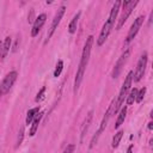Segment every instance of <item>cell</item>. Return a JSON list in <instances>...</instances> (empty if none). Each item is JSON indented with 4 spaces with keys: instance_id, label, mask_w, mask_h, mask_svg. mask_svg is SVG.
<instances>
[{
    "instance_id": "obj_1",
    "label": "cell",
    "mask_w": 153,
    "mask_h": 153,
    "mask_svg": "<svg viewBox=\"0 0 153 153\" xmlns=\"http://www.w3.org/2000/svg\"><path fill=\"white\" fill-rule=\"evenodd\" d=\"M92 45H93V36H88L85 41V44H84V49H82V54H81V59H80V63H79V67H78V71H76V75H75V79H74V92L78 91L81 81H82V78H84V74H85V69H86V66L88 63V60H90V54H91V49H92Z\"/></svg>"
},
{
    "instance_id": "obj_2",
    "label": "cell",
    "mask_w": 153,
    "mask_h": 153,
    "mask_svg": "<svg viewBox=\"0 0 153 153\" xmlns=\"http://www.w3.org/2000/svg\"><path fill=\"white\" fill-rule=\"evenodd\" d=\"M120 6H121V1H115V4L112 5V8L110 11V14L106 19V22L104 23L102 30H100V33L97 38V45L100 47L104 44V42L106 41V38L109 37L111 30L114 29V25H115V22H116V18H117V14H118V11H120Z\"/></svg>"
},
{
    "instance_id": "obj_3",
    "label": "cell",
    "mask_w": 153,
    "mask_h": 153,
    "mask_svg": "<svg viewBox=\"0 0 153 153\" xmlns=\"http://www.w3.org/2000/svg\"><path fill=\"white\" fill-rule=\"evenodd\" d=\"M137 0H135V1H123L122 2V6H123V11H122V14H121V17H120V19H118V23H117V25H116V30H120L123 25H124V23L127 22V19H128V17L130 16V13L133 12V10L135 8V6L137 5Z\"/></svg>"
},
{
    "instance_id": "obj_4",
    "label": "cell",
    "mask_w": 153,
    "mask_h": 153,
    "mask_svg": "<svg viewBox=\"0 0 153 153\" xmlns=\"http://www.w3.org/2000/svg\"><path fill=\"white\" fill-rule=\"evenodd\" d=\"M17 76H18V73L16 71H12L8 74H6V76L0 82V98L11 90V87L14 84V81L17 80Z\"/></svg>"
},
{
    "instance_id": "obj_5",
    "label": "cell",
    "mask_w": 153,
    "mask_h": 153,
    "mask_svg": "<svg viewBox=\"0 0 153 153\" xmlns=\"http://www.w3.org/2000/svg\"><path fill=\"white\" fill-rule=\"evenodd\" d=\"M147 61H148V55L147 53H143L139 61H137V65H136V69L134 72V75H133V80L134 81H140V79L145 74V71H146V66H147Z\"/></svg>"
},
{
    "instance_id": "obj_6",
    "label": "cell",
    "mask_w": 153,
    "mask_h": 153,
    "mask_svg": "<svg viewBox=\"0 0 153 153\" xmlns=\"http://www.w3.org/2000/svg\"><path fill=\"white\" fill-rule=\"evenodd\" d=\"M143 19H145L143 16H139V17L134 20V23L131 24V26H130V29H129V31H128V35H127V38H126V44L130 43V42L134 39V37L136 36V33L139 32V30H140V27H141V25H142V23H143Z\"/></svg>"
},
{
    "instance_id": "obj_7",
    "label": "cell",
    "mask_w": 153,
    "mask_h": 153,
    "mask_svg": "<svg viewBox=\"0 0 153 153\" xmlns=\"http://www.w3.org/2000/svg\"><path fill=\"white\" fill-rule=\"evenodd\" d=\"M129 55H130V50H129V49H127V50H126V51H123V53H122V55L118 57L117 62L115 63L114 71H112V78H114V79H116V78L121 74V71H122V68L124 67V65H126V62H127V60H128Z\"/></svg>"
},
{
    "instance_id": "obj_8",
    "label": "cell",
    "mask_w": 153,
    "mask_h": 153,
    "mask_svg": "<svg viewBox=\"0 0 153 153\" xmlns=\"http://www.w3.org/2000/svg\"><path fill=\"white\" fill-rule=\"evenodd\" d=\"M65 10H66V7H65V6H61V7L56 11V13H55V16H54V19H53V22H51L49 32H48V39L54 35L55 30L57 29V26H59V24H60V22H61V19H62V16L65 14Z\"/></svg>"
},
{
    "instance_id": "obj_9",
    "label": "cell",
    "mask_w": 153,
    "mask_h": 153,
    "mask_svg": "<svg viewBox=\"0 0 153 153\" xmlns=\"http://www.w3.org/2000/svg\"><path fill=\"white\" fill-rule=\"evenodd\" d=\"M45 20H47V14L45 13H42L38 17L35 18V22L32 23V29H31V36L32 37H35V36L38 35V32L41 31V29L44 25Z\"/></svg>"
},
{
    "instance_id": "obj_10",
    "label": "cell",
    "mask_w": 153,
    "mask_h": 153,
    "mask_svg": "<svg viewBox=\"0 0 153 153\" xmlns=\"http://www.w3.org/2000/svg\"><path fill=\"white\" fill-rule=\"evenodd\" d=\"M110 111L108 110L106 111V114H105V116H104V118H103V121H102V123H100V127H99V129L97 130V133L92 136V139H91V142H90V148H92L94 145H96V142L98 141V137L100 136V134L103 133V130L105 129V127H106V124H108V121H109V118H110Z\"/></svg>"
},
{
    "instance_id": "obj_11",
    "label": "cell",
    "mask_w": 153,
    "mask_h": 153,
    "mask_svg": "<svg viewBox=\"0 0 153 153\" xmlns=\"http://www.w3.org/2000/svg\"><path fill=\"white\" fill-rule=\"evenodd\" d=\"M42 116H43V112H37V114H36V116H35L33 121L31 122L30 136H33V135L36 134V131H37V129H38V124H39V122H41V118H42Z\"/></svg>"
},
{
    "instance_id": "obj_12",
    "label": "cell",
    "mask_w": 153,
    "mask_h": 153,
    "mask_svg": "<svg viewBox=\"0 0 153 153\" xmlns=\"http://www.w3.org/2000/svg\"><path fill=\"white\" fill-rule=\"evenodd\" d=\"M92 117H93V111L91 110V111L87 114V116H86V118H85V121H84L82 128H81V141H82V139H84V136H85V134H86V131H87V129H88V127H90V123H91V121H92Z\"/></svg>"
},
{
    "instance_id": "obj_13",
    "label": "cell",
    "mask_w": 153,
    "mask_h": 153,
    "mask_svg": "<svg viewBox=\"0 0 153 153\" xmlns=\"http://www.w3.org/2000/svg\"><path fill=\"white\" fill-rule=\"evenodd\" d=\"M11 42H12V39H11L10 36H7L4 39V42H2V51H1V60H4L6 57V55L8 54L10 48H11Z\"/></svg>"
},
{
    "instance_id": "obj_14",
    "label": "cell",
    "mask_w": 153,
    "mask_h": 153,
    "mask_svg": "<svg viewBox=\"0 0 153 153\" xmlns=\"http://www.w3.org/2000/svg\"><path fill=\"white\" fill-rule=\"evenodd\" d=\"M80 12H78L74 17H73V19L71 20V23H69V25H68V32L69 33H74L75 31H76V26H78V22H79V18H80Z\"/></svg>"
},
{
    "instance_id": "obj_15",
    "label": "cell",
    "mask_w": 153,
    "mask_h": 153,
    "mask_svg": "<svg viewBox=\"0 0 153 153\" xmlns=\"http://www.w3.org/2000/svg\"><path fill=\"white\" fill-rule=\"evenodd\" d=\"M126 115H127V106L122 108L121 111H120V114H118V116H117V120H116V123H115V128H116V129L122 126V123L124 122Z\"/></svg>"
},
{
    "instance_id": "obj_16",
    "label": "cell",
    "mask_w": 153,
    "mask_h": 153,
    "mask_svg": "<svg viewBox=\"0 0 153 153\" xmlns=\"http://www.w3.org/2000/svg\"><path fill=\"white\" fill-rule=\"evenodd\" d=\"M38 110H39V108H38V106H36V108H32V109H30V110H29V111L26 112L25 124H31V122L33 121V118H35L36 114L38 112Z\"/></svg>"
},
{
    "instance_id": "obj_17",
    "label": "cell",
    "mask_w": 153,
    "mask_h": 153,
    "mask_svg": "<svg viewBox=\"0 0 153 153\" xmlns=\"http://www.w3.org/2000/svg\"><path fill=\"white\" fill-rule=\"evenodd\" d=\"M122 136H123V130H118V131L114 135V137H112V142H111L112 148H117V147H118V145H120V141H121Z\"/></svg>"
},
{
    "instance_id": "obj_18",
    "label": "cell",
    "mask_w": 153,
    "mask_h": 153,
    "mask_svg": "<svg viewBox=\"0 0 153 153\" xmlns=\"http://www.w3.org/2000/svg\"><path fill=\"white\" fill-rule=\"evenodd\" d=\"M136 93H137V88H130V92L127 94V105H131L136 98Z\"/></svg>"
},
{
    "instance_id": "obj_19",
    "label": "cell",
    "mask_w": 153,
    "mask_h": 153,
    "mask_svg": "<svg viewBox=\"0 0 153 153\" xmlns=\"http://www.w3.org/2000/svg\"><path fill=\"white\" fill-rule=\"evenodd\" d=\"M63 69V61L62 60H59L57 63H56V67H55V71H54V76H59L61 74Z\"/></svg>"
},
{
    "instance_id": "obj_20",
    "label": "cell",
    "mask_w": 153,
    "mask_h": 153,
    "mask_svg": "<svg viewBox=\"0 0 153 153\" xmlns=\"http://www.w3.org/2000/svg\"><path fill=\"white\" fill-rule=\"evenodd\" d=\"M24 133H25V130H24V126H22V127L19 128V131H18V137H17V145H16V147H19V146L22 145V142H23V137H24Z\"/></svg>"
},
{
    "instance_id": "obj_21",
    "label": "cell",
    "mask_w": 153,
    "mask_h": 153,
    "mask_svg": "<svg viewBox=\"0 0 153 153\" xmlns=\"http://www.w3.org/2000/svg\"><path fill=\"white\" fill-rule=\"evenodd\" d=\"M146 87H142L141 90H137V93H136V98H135V102L136 103H140L142 99H143V97H145V94H146Z\"/></svg>"
},
{
    "instance_id": "obj_22",
    "label": "cell",
    "mask_w": 153,
    "mask_h": 153,
    "mask_svg": "<svg viewBox=\"0 0 153 153\" xmlns=\"http://www.w3.org/2000/svg\"><path fill=\"white\" fill-rule=\"evenodd\" d=\"M44 92H45V87H42V88L39 90V92L37 93V96H36L35 100H36V102H39V100L43 98V94H44Z\"/></svg>"
},
{
    "instance_id": "obj_23",
    "label": "cell",
    "mask_w": 153,
    "mask_h": 153,
    "mask_svg": "<svg viewBox=\"0 0 153 153\" xmlns=\"http://www.w3.org/2000/svg\"><path fill=\"white\" fill-rule=\"evenodd\" d=\"M74 148H75V146H74V145H68V146L63 149V152H62V153H73V152H74Z\"/></svg>"
},
{
    "instance_id": "obj_24",
    "label": "cell",
    "mask_w": 153,
    "mask_h": 153,
    "mask_svg": "<svg viewBox=\"0 0 153 153\" xmlns=\"http://www.w3.org/2000/svg\"><path fill=\"white\" fill-rule=\"evenodd\" d=\"M33 14H35V12H33V10H31V11H30V14H29V17H27V22H29V23H33V22H35Z\"/></svg>"
},
{
    "instance_id": "obj_25",
    "label": "cell",
    "mask_w": 153,
    "mask_h": 153,
    "mask_svg": "<svg viewBox=\"0 0 153 153\" xmlns=\"http://www.w3.org/2000/svg\"><path fill=\"white\" fill-rule=\"evenodd\" d=\"M131 151H133V145H130V146L128 147V151H127V153H131Z\"/></svg>"
},
{
    "instance_id": "obj_26",
    "label": "cell",
    "mask_w": 153,
    "mask_h": 153,
    "mask_svg": "<svg viewBox=\"0 0 153 153\" xmlns=\"http://www.w3.org/2000/svg\"><path fill=\"white\" fill-rule=\"evenodd\" d=\"M153 128V122H149L148 123V129H152Z\"/></svg>"
}]
</instances>
